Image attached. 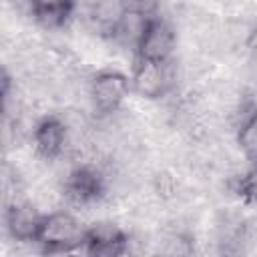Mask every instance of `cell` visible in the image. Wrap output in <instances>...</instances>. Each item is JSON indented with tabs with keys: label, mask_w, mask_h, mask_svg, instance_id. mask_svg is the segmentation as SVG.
<instances>
[{
	"label": "cell",
	"mask_w": 257,
	"mask_h": 257,
	"mask_svg": "<svg viewBox=\"0 0 257 257\" xmlns=\"http://www.w3.org/2000/svg\"><path fill=\"white\" fill-rule=\"evenodd\" d=\"M84 229L68 213H50L42 217L36 243L44 253H70L82 249Z\"/></svg>",
	"instance_id": "1"
},
{
	"label": "cell",
	"mask_w": 257,
	"mask_h": 257,
	"mask_svg": "<svg viewBox=\"0 0 257 257\" xmlns=\"http://www.w3.org/2000/svg\"><path fill=\"white\" fill-rule=\"evenodd\" d=\"M175 46L173 30L159 18H145L137 36V58L167 62Z\"/></svg>",
	"instance_id": "2"
},
{
	"label": "cell",
	"mask_w": 257,
	"mask_h": 257,
	"mask_svg": "<svg viewBox=\"0 0 257 257\" xmlns=\"http://www.w3.org/2000/svg\"><path fill=\"white\" fill-rule=\"evenodd\" d=\"M131 78L118 70H102L90 82V98L98 112H114L128 96Z\"/></svg>",
	"instance_id": "3"
},
{
	"label": "cell",
	"mask_w": 257,
	"mask_h": 257,
	"mask_svg": "<svg viewBox=\"0 0 257 257\" xmlns=\"http://www.w3.org/2000/svg\"><path fill=\"white\" fill-rule=\"evenodd\" d=\"M128 249V239L124 231H120L116 225L110 223H100L84 233V243L82 251L88 255L96 257H118L124 255Z\"/></svg>",
	"instance_id": "4"
},
{
	"label": "cell",
	"mask_w": 257,
	"mask_h": 257,
	"mask_svg": "<svg viewBox=\"0 0 257 257\" xmlns=\"http://www.w3.org/2000/svg\"><path fill=\"white\" fill-rule=\"evenodd\" d=\"M64 193L72 203L78 205L94 203L104 193V179L92 167H78L68 175L64 183Z\"/></svg>",
	"instance_id": "5"
},
{
	"label": "cell",
	"mask_w": 257,
	"mask_h": 257,
	"mask_svg": "<svg viewBox=\"0 0 257 257\" xmlns=\"http://www.w3.org/2000/svg\"><path fill=\"white\" fill-rule=\"evenodd\" d=\"M133 88L147 98H159L165 94L169 78H167V62L157 60H135V70L131 78Z\"/></svg>",
	"instance_id": "6"
},
{
	"label": "cell",
	"mask_w": 257,
	"mask_h": 257,
	"mask_svg": "<svg viewBox=\"0 0 257 257\" xmlns=\"http://www.w3.org/2000/svg\"><path fill=\"white\" fill-rule=\"evenodd\" d=\"M64 141H66V128L62 120L56 116H44L34 126V147L46 159L58 157L64 149Z\"/></svg>",
	"instance_id": "7"
},
{
	"label": "cell",
	"mask_w": 257,
	"mask_h": 257,
	"mask_svg": "<svg viewBox=\"0 0 257 257\" xmlns=\"http://www.w3.org/2000/svg\"><path fill=\"white\" fill-rule=\"evenodd\" d=\"M42 217L28 205H10L6 209V229L16 241H34L40 231Z\"/></svg>",
	"instance_id": "8"
},
{
	"label": "cell",
	"mask_w": 257,
	"mask_h": 257,
	"mask_svg": "<svg viewBox=\"0 0 257 257\" xmlns=\"http://www.w3.org/2000/svg\"><path fill=\"white\" fill-rule=\"evenodd\" d=\"M76 0H30V12L34 20L46 28L62 26L70 18Z\"/></svg>",
	"instance_id": "9"
},
{
	"label": "cell",
	"mask_w": 257,
	"mask_h": 257,
	"mask_svg": "<svg viewBox=\"0 0 257 257\" xmlns=\"http://www.w3.org/2000/svg\"><path fill=\"white\" fill-rule=\"evenodd\" d=\"M239 145L257 163V110L249 112L243 118L239 126Z\"/></svg>",
	"instance_id": "10"
},
{
	"label": "cell",
	"mask_w": 257,
	"mask_h": 257,
	"mask_svg": "<svg viewBox=\"0 0 257 257\" xmlns=\"http://www.w3.org/2000/svg\"><path fill=\"white\" fill-rule=\"evenodd\" d=\"M118 4L124 14L141 18H151V14L157 8V0H118Z\"/></svg>",
	"instance_id": "11"
},
{
	"label": "cell",
	"mask_w": 257,
	"mask_h": 257,
	"mask_svg": "<svg viewBox=\"0 0 257 257\" xmlns=\"http://www.w3.org/2000/svg\"><path fill=\"white\" fill-rule=\"evenodd\" d=\"M237 191H239V195L245 197L247 201L257 203V165H255V169H253L249 175H245V177L239 179Z\"/></svg>",
	"instance_id": "12"
},
{
	"label": "cell",
	"mask_w": 257,
	"mask_h": 257,
	"mask_svg": "<svg viewBox=\"0 0 257 257\" xmlns=\"http://www.w3.org/2000/svg\"><path fill=\"white\" fill-rule=\"evenodd\" d=\"M249 48H251V52H253V56L257 58V32L249 38Z\"/></svg>",
	"instance_id": "13"
}]
</instances>
